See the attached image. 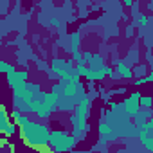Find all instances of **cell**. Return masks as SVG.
I'll use <instances>...</instances> for the list:
<instances>
[{
	"instance_id": "obj_21",
	"label": "cell",
	"mask_w": 153,
	"mask_h": 153,
	"mask_svg": "<svg viewBox=\"0 0 153 153\" xmlns=\"http://www.w3.org/2000/svg\"><path fill=\"white\" fill-rule=\"evenodd\" d=\"M16 130H20V126H18L16 123H15V124H9V126L6 128L4 135H6V137H11V135H15V133H16Z\"/></svg>"
},
{
	"instance_id": "obj_15",
	"label": "cell",
	"mask_w": 153,
	"mask_h": 153,
	"mask_svg": "<svg viewBox=\"0 0 153 153\" xmlns=\"http://www.w3.org/2000/svg\"><path fill=\"white\" fill-rule=\"evenodd\" d=\"M92 68H103L105 67V58L99 54V52H96V54H92V59H90V63H88Z\"/></svg>"
},
{
	"instance_id": "obj_7",
	"label": "cell",
	"mask_w": 153,
	"mask_h": 153,
	"mask_svg": "<svg viewBox=\"0 0 153 153\" xmlns=\"http://www.w3.org/2000/svg\"><path fill=\"white\" fill-rule=\"evenodd\" d=\"M140 92H131L128 97H124L121 103H123V110L133 119L135 115H137V112L140 110Z\"/></svg>"
},
{
	"instance_id": "obj_30",
	"label": "cell",
	"mask_w": 153,
	"mask_h": 153,
	"mask_svg": "<svg viewBox=\"0 0 153 153\" xmlns=\"http://www.w3.org/2000/svg\"><path fill=\"white\" fill-rule=\"evenodd\" d=\"M83 58L90 63V59H92V52H88V51H87V52H83Z\"/></svg>"
},
{
	"instance_id": "obj_27",
	"label": "cell",
	"mask_w": 153,
	"mask_h": 153,
	"mask_svg": "<svg viewBox=\"0 0 153 153\" xmlns=\"http://www.w3.org/2000/svg\"><path fill=\"white\" fill-rule=\"evenodd\" d=\"M7 6H9L7 0H0V11H2V15L7 13Z\"/></svg>"
},
{
	"instance_id": "obj_1",
	"label": "cell",
	"mask_w": 153,
	"mask_h": 153,
	"mask_svg": "<svg viewBox=\"0 0 153 153\" xmlns=\"http://www.w3.org/2000/svg\"><path fill=\"white\" fill-rule=\"evenodd\" d=\"M105 121L114 128L119 139H133L139 137V128L135 126L133 119L123 110V103H110L108 110L105 112Z\"/></svg>"
},
{
	"instance_id": "obj_17",
	"label": "cell",
	"mask_w": 153,
	"mask_h": 153,
	"mask_svg": "<svg viewBox=\"0 0 153 153\" xmlns=\"http://www.w3.org/2000/svg\"><path fill=\"white\" fill-rule=\"evenodd\" d=\"M70 43H72V52L74 51H79V43H81V34L76 31V33H72V36H70Z\"/></svg>"
},
{
	"instance_id": "obj_25",
	"label": "cell",
	"mask_w": 153,
	"mask_h": 153,
	"mask_svg": "<svg viewBox=\"0 0 153 153\" xmlns=\"http://www.w3.org/2000/svg\"><path fill=\"white\" fill-rule=\"evenodd\" d=\"M29 121H31V119H29V117H27L25 114H22V115H20V117H18V119L15 121V123H16L18 126H22V124H25V123H29Z\"/></svg>"
},
{
	"instance_id": "obj_13",
	"label": "cell",
	"mask_w": 153,
	"mask_h": 153,
	"mask_svg": "<svg viewBox=\"0 0 153 153\" xmlns=\"http://www.w3.org/2000/svg\"><path fill=\"white\" fill-rule=\"evenodd\" d=\"M83 78H85L87 81H90V83H97V81H103V79L106 78L105 67H103V68H92V67L88 65V70H87V74L83 76Z\"/></svg>"
},
{
	"instance_id": "obj_10",
	"label": "cell",
	"mask_w": 153,
	"mask_h": 153,
	"mask_svg": "<svg viewBox=\"0 0 153 153\" xmlns=\"http://www.w3.org/2000/svg\"><path fill=\"white\" fill-rule=\"evenodd\" d=\"M115 70H117L119 79H133V78H135L131 65H128L124 59H119V61H115Z\"/></svg>"
},
{
	"instance_id": "obj_5",
	"label": "cell",
	"mask_w": 153,
	"mask_h": 153,
	"mask_svg": "<svg viewBox=\"0 0 153 153\" xmlns=\"http://www.w3.org/2000/svg\"><path fill=\"white\" fill-rule=\"evenodd\" d=\"M40 92H42V87L38 83H24V85L15 87L13 88V106L22 110L24 105L34 99Z\"/></svg>"
},
{
	"instance_id": "obj_2",
	"label": "cell",
	"mask_w": 153,
	"mask_h": 153,
	"mask_svg": "<svg viewBox=\"0 0 153 153\" xmlns=\"http://www.w3.org/2000/svg\"><path fill=\"white\" fill-rule=\"evenodd\" d=\"M51 131L52 130L47 124H40L36 121H29V123L20 126V137H22L24 144H27L31 148H45V146H49Z\"/></svg>"
},
{
	"instance_id": "obj_20",
	"label": "cell",
	"mask_w": 153,
	"mask_h": 153,
	"mask_svg": "<svg viewBox=\"0 0 153 153\" xmlns=\"http://www.w3.org/2000/svg\"><path fill=\"white\" fill-rule=\"evenodd\" d=\"M146 72H148L146 65H137V67L133 68V74L137 76V78H142V76H146Z\"/></svg>"
},
{
	"instance_id": "obj_4",
	"label": "cell",
	"mask_w": 153,
	"mask_h": 153,
	"mask_svg": "<svg viewBox=\"0 0 153 153\" xmlns=\"http://www.w3.org/2000/svg\"><path fill=\"white\" fill-rule=\"evenodd\" d=\"M78 137L74 133H68L65 130H52L51 131V139H49V148L52 151H70L76 144H78Z\"/></svg>"
},
{
	"instance_id": "obj_32",
	"label": "cell",
	"mask_w": 153,
	"mask_h": 153,
	"mask_svg": "<svg viewBox=\"0 0 153 153\" xmlns=\"http://www.w3.org/2000/svg\"><path fill=\"white\" fill-rule=\"evenodd\" d=\"M126 7H133V0H123Z\"/></svg>"
},
{
	"instance_id": "obj_22",
	"label": "cell",
	"mask_w": 153,
	"mask_h": 153,
	"mask_svg": "<svg viewBox=\"0 0 153 153\" xmlns=\"http://www.w3.org/2000/svg\"><path fill=\"white\" fill-rule=\"evenodd\" d=\"M0 70H2L4 74H7V72H11V70H15V67H13L11 63H7L6 59H2V61H0Z\"/></svg>"
},
{
	"instance_id": "obj_18",
	"label": "cell",
	"mask_w": 153,
	"mask_h": 153,
	"mask_svg": "<svg viewBox=\"0 0 153 153\" xmlns=\"http://www.w3.org/2000/svg\"><path fill=\"white\" fill-rule=\"evenodd\" d=\"M128 65H137V61H139V52H137V49H131L130 52H128V56H126V59H124Z\"/></svg>"
},
{
	"instance_id": "obj_6",
	"label": "cell",
	"mask_w": 153,
	"mask_h": 153,
	"mask_svg": "<svg viewBox=\"0 0 153 153\" xmlns=\"http://www.w3.org/2000/svg\"><path fill=\"white\" fill-rule=\"evenodd\" d=\"M137 139L140 140V144L144 146V149H148V151L153 153V117H149L148 123L142 128H139V137Z\"/></svg>"
},
{
	"instance_id": "obj_23",
	"label": "cell",
	"mask_w": 153,
	"mask_h": 153,
	"mask_svg": "<svg viewBox=\"0 0 153 153\" xmlns=\"http://www.w3.org/2000/svg\"><path fill=\"white\" fill-rule=\"evenodd\" d=\"M148 22H149V18H148L146 15H139V16H137V25H139L140 29H144V27L148 25Z\"/></svg>"
},
{
	"instance_id": "obj_24",
	"label": "cell",
	"mask_w": 153,
	"mask_h": 153,
	"mask_svg": "<svg viewBox=\"0 0 153 153\" xmlns=\"http://www.w3.org/2000/svg\"><path fill=\"white\" fill-rule=\"evenodd\" d=\"M72 59H74L76 63H79V61H81V59H85V58H83L81 51H74V52H72Z\"/></svg>"
},
{
	"instance_id": "obj_3",
	"label": "cell",
	"mask_w": 153,
	"mask_h": 153,
	"mask_svg": "<svg viewBox=\"0 0 153 153\" xmlns=\"http://www.w3.org/2000/svg\"><path fill=\"white\" fill-rule=\"evenodd\" d=\"M58 110V97L56 94L51 92H40L34 99L24 105L22 112L24 114H36L40 119H49L52 112Z\"/></svg>"
},
{
	"instance_id": "obj_14",
	"label": "cell",
	"mask_w": 153,
	"mask_h": 153,
	"mask_svg": "<svg viewBox=\"0 0 153 153\" xmlns=\"http://www.w3.org/2000/svg\"><path fill=\"white\" fill-rule=\"evenodd\" d=\"M149 117H153V110H151V108H142V110H139L137 115L133 117V123H135L137 128H142V126L148 123Z\"/></svg>"
},
{
	"instance_id": "obj_16",
	"label": "cell",
	"mask_w": 153,
	"mask_h": 153,
	"mask_svg": "<svg viewBox=\"0 0 153 153\" xmlns=\"http://www.w3.org/2000/svg\"><path fill=\"white\" fill-rule=\"evenodd\" d=\"M9 126V121H7V110L6 106H0V131H6V128Z\"/></svg>"
},
{
	"instance_id": "obj_33",
	"label": "cell",
	"mask_w": 153,
	"mask_h": 153,
	"mask_svg": "<svg viewBox=\"0 0 153 153\" xmlns=\"http://www.w3.org/2000/svg\"><path fill=\"white\" fill-rule=\"evenodd\" d=\"M148 9H149V11H153V2H149V6H148Z\"/></svg>"
},
{
	"instance_id": "obj_29",
	"label": "cell",
	"mask_w": 153,
	"mask_h": 153,
	"mask_svg": "<svg viewBox=\"0 0 153 153\" xmlns=\"http://www.w3.org/2000/svg\"><path fill=\"white\" fill-rule=\"evenodd\" d=\"M131 34H133V24H130V25H128V27H126V36H128V38H130V36H131Z\"/></svg>"
},
{
	"instance_id": "obj_9",
	"label": "cell",
	"mask_w": 153,
	"mask_h": 153,
	"mask_svg": "<svg viewBox=\"0 0 153 153\" xmlns=\"http://www.w3.org/2000/svg\"><path fill=\"white\" fill-rule=\"evenodd\" d=\"M27 78H29V72H27V70H16V68H15V70H11V72L6 74V81H7V85H9L11 88L27 83Z\"/></svg>"
},
{
	"instance_id": "obj_19",
	"label": "cell",
	"mask_w": 153,
	"mask_h": 153,
	"mask_svg": "<svg viewBox=\"0 0 153 153\" xmlns=\"http://www.w3.org/2000/svg\"><path fill=\"white\" fill-rule=\"evenodd\" d=\"M140 108H153V96H140Z\"/></svg>"
},
{
	"instance_id": "obj_26",
	"label": "cell",
	"mask_w": 153,
	"mask_h": 153,
	"mask_svg": "<svg viewBox=\"0 0 153 153\" xmlns=\"http://www.w3.org/2000/svg\"><path fill=\"white\" fill-rule=\"evenodd\" d=\"M148 81H146V76H142V78H137L135 81H133V85L135 87H142V85H146Z\"/></svg>"
},
{
	"instance_id": "obj_28",
	"label": "cell",
	"mask_w": 153,
	"mask_h": 153,
	"mask_svg": "<svg viewBox=\"0 0 153 153\" xmlns=\"http://www.w3.org/2000/svg\"><path fill=\"white\" fill-rule=\"evenodd\" d=\"M51 25L52 27H61V20L59 18H51Z\"/></svg>"
},
{
	"instance_id": "obj_11",
	"label": "cell",
	"mask_w": 153,
	"mask_h": 153,
	"mask_svg": "<svg viewBox=\"0 0 153 153\" xmlns=\"http://www.w3.org/2000/svg\"><path fill=\"white\" fill-rule=\"evenodd\" d=\"M90 110H92V99L88 96H83L78 105H76L74 108V114H78V115H83V117H88L90 115Z\"/></svg>"
},
{
	"instance_id": "obj_8",
	"label": "cell",
	"mask_w": 153,
	"mask_h": 153,
	"mask_svg": "<svg viewBox=\"0 0 153 153\" xmlns=\"http://www.w3.org/2000/svg\"><path fill=\"white\" fill-rule=\"evenodd\" d=\"M87 119L88 117H83V115H78V114H74L68 117V123L72 124V133L78 137L79 140L85 137V133L88 131V124H87Z\"/></svg>"
},
{
	"instance_id": "obj_12",
	"label": "cell",
	"mask_w": 153,
	"mask_h": 153,
	"mask_svg": "<svg viewBox=\"0 0 153 153\" xmlns=\"http://www.w3.org/2000/svg\"><path fill=\"white\" fill-rule=\"evenodd\" d=\"M97 131H99V135L101 137H105L106 140H110V142H114V140H117L119 139V135L114 131V128L106 123V121H101L99 124H97Z\"/></svg>"
},
{
	"instance_id": "obj_31",
	"label": "cell",
	"mask_w": 153,
	"mask_h": 153,
	"mask_svg": "<svg viewBox=\"0 0 153 153\" xmlns=\"http://www.w3.org/2000/svg\"><path fill=\"white\" fill-rule=\"evenodd\" d=\"M146 81H148V83H153V70H151L149 74H146Z\"/></svg>"
}]
</instances>
